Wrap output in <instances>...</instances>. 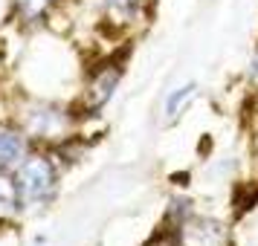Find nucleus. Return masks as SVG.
I'll return each instance as SVG.
<instances>
[{
	"instance_id": "obj_7",
	"label": "nucleus",
	"mask_w": 258,
	"mask_h": 246,
	"mask_svg": "<svg viewBox=\"0 0 258 246\" xmlns=\"http://www.w3.org/2000/svg\"><path fill=\"white\" fill-rule=\"evenodd\" d=\"M12 18L21 26H41L61 6V0H9Z\"/></svg>"
},
{
	"instance_id": "obj_1",
	"label": "nucleus",
	"mask_w": 258,
	"mask_h": 246,
	"mask_svg": "<svg viewBox=\"0 0 258 246\" xmlns=\"http://www.w3.org/2000/svg\"><path fill=\"white\" fill-rule=\"evenodd\" d=\"M12 177H15V186H18L24 209L49 206L55 200V194H58L61 171H58L55 156H52V148H44V151L32 148L21 162L15 165Z\"/></svg>"
},
{
	"instance_id": "obj_5",
	"label": "nucleus",
	"mask_w": 258,
	"mask_h": 246,
	"mask_svg": "<svg viewBox=\"0 0 258 246\" xmlns=\"http://www.w3.org/2000/svg\"><path fill=\"white\" fill-rule=\"evenodd\" d=\"M102 15L116 32H131L151 18V0H102Z\"/></svg>"
},
{
	"instance_id": "obj_6",
	"label": "nucleus",
	"mask_w": 258,
	"mask_h": 246,
	"mask_svg": "<svg viewBox=\"0 0 258 246\" xmlns=\"http://www.w3.org/2000/svg\"><path fill=\"white\" fill-rule=\"evenodd\" d=\"M35 145L18 122H0V171H15Z\"/></svg>"
},
{
	"instance_id": "obj_9",
	"label": "nucleus",
	"mask_w": 258,
	"mask_h": 246,
	"mask_svg": "<svg viewBox=\"0 0 258 246\" xmlns=\"http://www.w3.org/2000/svg\"><path fill=\"white\" fill-rule=\"evenodd\" d=\"M195 214V206H191V200H186V197H174L171 203H168V209H165V220H163V232L165 234H174L183 223L188 220Z\"/></svg>"
},
{
	"instance_id": "obj_3",
	"label": "nucleus",
	"mask_w": 258,
	"mask_h": 246,
	"mask_svg": "<svg viewBox=\"0 0 258 246\" xmlns=\"http://www.w3.org/2000/svg\"><path fill=\"white\" fill-rule=\"evenodd\" d=\"M122 75H125V61L113 58V55L105 58V61H99L93 70L87 72V81H84V87H82V99H79L82 116H96V113L113 99L119 81H122Z\"/></svg>"
},
{
	"instance_id": "obj_2",
	"label": "nucleus",
	"mask_w": 258,
	"mask_h": 246,
	"mask_svg": "<svg viewBox=\"0 0 258 246\" xmlns=\"http://www.w3.org/2000/svg\"><path fill=\"white\" fill-rule=\"evenodd\" d=\"M15 122L26 130L32 145H44V148H58L64 142H70L76 130V113L64 105L44 102V99L24 102Z\"/></svg>"
},
{
	"instance_id": "obj_11",
	"label": "nucleus",
	"mask_w": 258,
	"mask_h": 246,
	"mask_svg": "<svg viewBox=\"0 0 258 246\" xmlns=\"http://www.w3.org/2000/svg\"><path fill=\"white\" fill-rule=\"evenodd\" d=\"M246 84H249L252 93H258V47L252 49V55L246 61Z\"/></svg>"
},
{
	"instance_id": "obj_8",
	"label": "nucleus",
	"mask_w": 258,
	"mask_h": 246,
	"mask_svg": "<svg viewBox=\"0 0 258 246\" xmlns=\"http://www.w3.org/2000/svg\"><path fill=\"white\" fill-rule=\"evenodd\" d=\"M21 209L24 206H21V194H18L12 171H0V223L15 217Z\"/></svg>"
},
{
	"instance_id": "obj_4",
	"label": "nucleus",
	"mask_w": 258,
	"mask_h": 246,
	"mask_svg": "<svg viewBox=\"0 0 258 246\" xmlns=\"http://www.w3.org/2000/svg\"><path fill=\"white\" fill-rule=\"evenodd\" d=\"M177 246H229L232 243V234L229 226L215 217H200L191 214L174 234H168Z\"/></svg>"
},
{
	"instance_id": "obj_10",
	"label": "nucleus",
	"mask_w": 258,
	"mask_h": 246,
	"mask_svg": "<svg viewBox=\"0 0 258 246\" xmlns=\"http://www.w3.org/2000/svg\"><path fill=\"white\" fill-rule=\"evenodd\" d=\"M195 93H198V84H183V87H174L171 93H168V99H165V119L168 122H174L183 110L188 107V102L195 99Z\"/></svg>"
}]
</instances>
